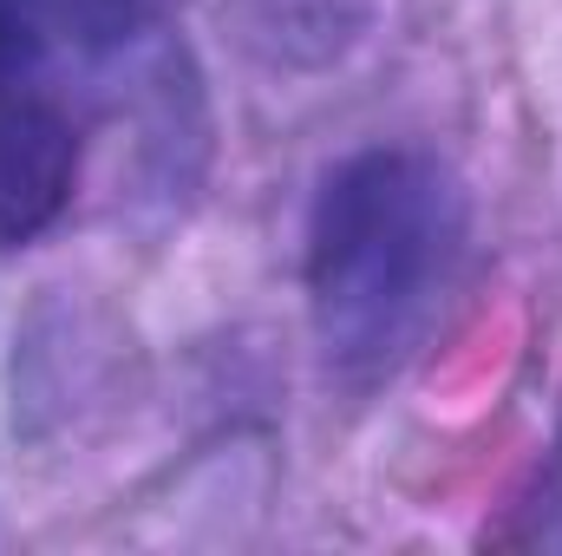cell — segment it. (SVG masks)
<instances>
[{
  "mask_svg": "<svg viewBox=\"0 0 562 556\" xmlns=\"http://www.w3.org/2000/svg\"><path fill=\"white\" fill-rule=\"evenodd\" d=\"M464 243V203L425 151L347 157L307 223V301L340 367L393 360L431 314Z\"/></svg>",
  "mask_w": 562,
  "mask_h": 556,
  "instance_id": "obj_1",
  "label": "cell"
},
{
  "mask_svg": "<svg viewBox=\"0 0 562 556\" xmlns=\"http://www.w3.org/2000/svg\"><path fill=\"white\" fill-rule=\"evenodd\" d=\"M46 46H53V13H46V0H0V99L33 86Z\"/></svg>",
  "mask_w": 562,
  "mask_h": 556,
  "instance_id": "obj_3",
  "label": "cell"
},
{
  "mask_svg": "<svg viewBox=\"0 0 562 556\" xmlns=\"http://www.w3.org/2000/svg\"><path fill=\"white\" fill-rule=\"evenodd\" d=\"M79 177V138L59 105L33 92L0 99V249L33 243L59 223Z\"/></svg>",
  "mask_w": 562,
  "mask_h": 556,
  "instance_id": "obj_2",
  "label": "cell"
}]
</instances>
